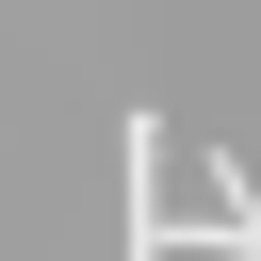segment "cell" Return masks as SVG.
Wrapping results in <instances>:
<instances>
[{
  "label": "cell",
  "mask_w": 261,
  "mask_h": 261,
  "mask_svg": "<svg viewBox=\"0 0 261 261\" xmlns=\"http://www.w3.org/2000/svg\"><path fill=\"white\" fill-rule=\"evenodd\" d=\"M114 163H130V261H163V245L261 261V196H245V179H196V196H179V130H163L147 98L114 114Z\"/></svg>",
  "instance_id": "obj_1"
}]
</instances>
